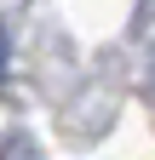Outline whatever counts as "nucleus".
Instances as JSON below:
<instances>
[{
  "instance_id": "nucleus-1",
  "label": "nucleus",
  "mask_w": 155,
  "mask_h": 160,
  "mask_svg": "<svg viewBox=\"0 0 155 160\" xmlns=\"http://www.w3.org/2000/svg\"><path fill=\"white\" fill-rule=\"evenodd\" d=\"M0 160H40V143H35L29 132H12L6 149H0Z\"/></svg>"
},
{
  "instance_id": "nucleus-2",
  "label": "nucleus",
  "mask_w": 155,
  "mask_h": 160,
  "mask_svg": "<svg viewBox=\"0 0 155 160\" xmlns=\"http://www.w3.org/2000/svg\"><path fill=\"white\" fill-rule=\"evenodd\" d=\"M0 69H6V29H0Z\"/></svg>"
}]
</instances>
